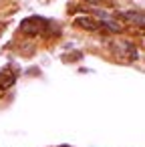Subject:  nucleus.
Wrapping results in <instances>:
<instances>
[{
	"mask_svg": "<svg viewBox=\"0 0 145 147\" xmlns=\"http://www.w3.org/2000/svg\"><path fill=\"white\" fill-rule=\"evenodd\" d=\"M111 53H113V57H115L117 61H121V63H135V61L139 59L137 47H135L131 40H123V38L111 42Z\"/></svg>",
	"mask_w": 145,
	"mask_h": 147,
	"instance_id": "f257e3e1",
	"label": "nucleus"
},
{
	"mask_svg": "<svg viewBox=\"0 0 145 147\" xmlns=\"http://www.w3.org/2000/svg\"><path fill=\"white\" fill-rule=\"evenodd\" d=\"M51 26H53V22L42 16H28L20 22V32H24L28 36H36V34H42L45 30H49Z\"/></svg>",
	"mask_w": 145,
	"mask_h": 147,
	"instance_id": "f03ea898",
	"label": "nucleus"
},
{
	"mask_svg": "<svg viewBox=\"0 0 145 147\" xmlns=\"http://www.w3.org/2000/svg\"><path fill=\"white\" fill-rule=\"evenodd\" d=\"M73 24H75L77 28H83V30H89V32H99V30H103L101 20H99V18H93V16H77V18L73 20Z\"/></svg>",
	"mask_w": 145,
	"mask_h": 147,
	"instance_id": "7ed1b4c3",
	"label": "nucleus"
},
{
	"mask_svg": "<svg viewBox=\"0 0 145 147\" xmlns=\"http://www.w3.org/2000/svg\"><path fill=\"white\" fill-rule=\"evenodd\" d=\"M16 79H18V71H16L14 67H8V69H4V71H0V91L10 89V87L16 83Z\"/></svg>",
	"mask_w": 145,
	"mask_h": 147,
	"instance_id": "20e7f679",
	"label": "nucleus"
},
{
	"mask_svg": "<svg viewBox=\"0 0 145 147\" xmlns=\"http://www.w3.org/2000/svg\"><path fill=\"white\" fill-rule=\"evenodd\" d=\"M127 20L131 24H137L139 28H143V12L141 10H123V12H117V20Z\"/></svg>",
	"mask_w": 145,
	"mask_h": 147,
	"instance_id": "39448f33",
	"label": "nucleus"
},
{
	"mask_svg": "<svg viewBox=\"0 0 145 147\" xmlns=\"http://www.w3.org/2000/svg\"><path fill=\"white\" fill-rule=\"evenodd\" d=\"M87 2H89V4H99L101 0H87Z\"/></svg>",
	"mask_w": 145,
	"mask_h": 147,
	"instance_id": "423d86ee",
	"label": "nucleus"
},
{
	"mask_svg": "<svg viewBox=\"0 0 145 147\" xmlns=\"http://www.w3.org/2000/svg\"><path fill=\"white\" fill-rule=\"evenodd\" d=\"M61 147H71V145H61Z\"/></svg>",
	"mask_w": 145,
	"mask_h": 147,
	"instance_id": "0eeeda50",
	"label": "nucleus"
}]
</instances>
